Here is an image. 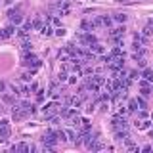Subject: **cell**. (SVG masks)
<instances>
[{"mask_svg": "<svg viewBox=\"0 0 153 153\" xmlns=\"http://www.w3.org/2000/svg\"><path fill=\"white\" fill-rule=\"evenodd\" d=\"M27 115H29V113L25 111V109H21V107H13V113H12L13 121H23Z\"/></svg>", "mask_w": 153, "mask_h": 153, "instance_id": "obj_5", "label": "cell"}, {"mask_svg": "<svg viewBox=\"0 0 153 153\" xmlns=\"http://www.w3.org/2000/svg\"><path fill=\"white\" fill-rule=\"evenodd\" d=\"M19 107H21V109H25V111H27L29 115L36 111V107H35V105H33V103H29V102H21V103H19Z\"/></svg>", "mask_w": 153, "mask_h": 153, "instance_id": "obj_9", "label": "cell"}, {"mask_svg": "<svg viewBox=\"0 0 153 153\" xmlns=\"http://www.w3.org/2000/svg\"><path fill=\"white\" fill-rule=\"evenodd\" d=\"M136 126L140 128V130H146V128H149V123H147V121H142V123H136Z\"/></svg>", "mask_w": 153, "mask_h": 153, "instance_id": "obj_23", "label": "cell"}, {"mask_svg": "<svg viewBox=\"0 0 153 153\" xmlns=\"http://www.w3.org/2000/svg\"><path fill=\"white\" fill-rule=\"evenodd\" d=\"M90 50H92V52H94V54H96V56H102V54H103V52H105V48H103L102 44H100V42H94V44H92V46H90Z\"/></svg>", "mask_w": 153, "mask_h": 153, "instance_id": "obj_8", "label": "cell"}, {"mask_svg": "<svg viewBox=\"0 0 153 153\" xmlns=\"http://www.w3.org/2000/svg\"><path fill=\"white\" fill-rule=\"evenodd\" d=\"M10 21H12V25H21V21H23V17L19 16V13H13L12 17H10Z\"/></svg>", "mask_w": 153, "mask_h": 153, "instance_id": "obj_15", "label": "cell"}, {"mask_svg": "<svg viewBox=\"0 0 153 153\" xmlns=\"http://www.w3.org/2000/svg\"><path fill=\"white\" fill-rule=\"evenodd\" d=\"M86 88H88V92H92V94H98L100 86H98V84H94L92 80H88V84H86Z\"/></svg>", "mask_w": 153, "mask_h": 153, "instance_id": "obj_16", "label": "cell"}, {"mask_svg": "<svg viewBox=\"0 0 153 153\" xmlns=\"http://www.w3.org/2000/svg\"><path fill=\"white\" fill-rule=\"evenodd\" d=\"M13 33H16V25H8V27L0 29V38H10Z\"/></svg>", "mask_w": 153, "mask_h": 153, "instance_id": "obj_6", "label": "cell"}, {"mask_svg": "<svg viewBox=\"0 0 153 153\" xmlns=\"http://www.w3.org/2000/svg\"><path fill=\"white\" fill-rule=\"evenodd\" d=\"M138 76H140V75H138L136 71H130V73H128V79H138Z\"/></svg>", "mask_w": 153, "mask_h": 153, "instance_id": "obj_33", "label": "cell"}, {"mask_svg": "<svg viewBox=\"0 0 153 153\" xmlns=\"http://www.w3.org/2000/svg\"><path fill=\"white\" fill-rule=\"evenodd\" d=\"M136 61H138V67H146V65H147V61H146V57H138V59H136Z\"/></svg>", "mask_w": 153, "mask_h": 153, "instance_id": "obj_26", "label": "cell"}, {"mask_svg": "<svg viewBox=\"0 0 153 153\" xmlns=\"http://www.w3.org/2000/svg\"><path fill=\"white\" fill-rule=\"evenodd\" d=\"M136 109H138L136 100H130V103H128V111H136Z\"/></svg>", "mask_w": 153, "mask_h": 153, "instance_id": "obj_25", "label": "cell"}, {"mask_svg": "<svg viewBox=\"0 0 153 153\" xmlns=\"http://www.w3.org/2000/svg\"><path fill=\"white\" fill-rule=\"evenodd\" d=\"M4 111H6V109H4V105H0V115H2Z\"/></svg>", "mask_w": 153, "mask_h": 153, "instance_id": "obj_37", "label": "cell"}, {"mask_svg": "<svg viewBox=\"0 0 153 153\" xmlns=\"http://www.w3.org/2000/svg\"><path fill=\"white\" fill-rule=\"evenodd\" d=\"M115 21L124 23V21H126V16H124V13H115Z\"/></svg>", "mask_w": 153, "mask_h": 153, "instance_id": "obj_22", "label": "cell"}, {"mask_svg": "<svg viewBox=\"0 0 153 153\" xmlns=\"http://www.w3.org/2000/svg\"><path fill=\"white\" fill-rule=\"evenodd\" d=\"M124 31H126V29H124V25H121V27L113 29V31L109 33V36H111V38H121V36H124Z\"/></svg>", "mask_w": 153, "mask_h": 153, "instance_id": "obj_7", "label": "cell"}, {"mask_svg": "<svg viewBox=\"0 0 153 153\" xmlns=\"http://www.w3.org/2000/svg\"><path fill=\"white\" fill-rule=\"evenodd\" d=\"M42 27V21L40 19H35V21H33V29H40Z\"/></svg>", "mask_w": 153, "mask_h": 153, "instance_id": "obj_28", "label": "cell"}, {"mask_svg": "<svg viewBox=\"0 0 153 153\" xmlns=\"http://www.w3.org/2000/svg\"><path fill=\"white\" fill-rule=\"evenodd\" d=\"M80 29L88 33V31H94V25H92V23H90V21H82V25H80Z\"/></svg>", "mask_w": 153, "mask_h": 153, "instance_id": "obj_19", "label": "cell"}, {"mask_svg": "<svg viewBox=\"0 0 153 153\" xmlns=\"http://www.w3.org/2000/svg\"><path fill=\"white\" fill-rule=\"evenodd\" d=\"M16 31H17V35L21 36V38H25V36H27V31H25L23 27H21V29H16Z\"/></svg>", "mask_w": 153, "mask_h": 153, "instance_id": "obj_27", "label": "cell"}, {"mask_svg": "<svg viewBox=\"0 0 153 153\" xmlns=\"http://www.w3.org/2000/svg\"><path fill=\"white\" fill-rule=\"evenodd\" d=\"M33 73H35V69H31V71H27V73H23V75H21V79H23V80H31Z\"/></svg>", "mask_w": 153, "mask_h": 153, "instance_id": "obj_24", "label": "cell"}, {"mask_svg": "<svg viewBox=\"0 0 153 153\" xmlns=\"http://www.w3.org/2000/svg\"><path fill=\"white\" fill-rule=\"evenodd\" d=\"M126 136H128L126 128H123V130H115V140H117V142H123Z\"/></svg>", "mask_w": 153, "mask_h": 153, "instance_id": "obj_10", "label": "cell"}, {"mask_svg": "<svg viewBox=\"0 0 153 153\" xmlns=\"http://www.w3.org/2000/svg\"><path fill=\"white\" fill-rule=\"evenodd\" d=\"M56 132V138H57V142H65L67 140V134L63 130H54Z\"/></svg>", "mask_w": 153, "mask_h": 153, "instance_id": "obj_18", "label": "cell"}, {"mask_svg": "<svg viewBox=\"0 0 153 153\" xmlns=\"http://www.w3.org/2000/svg\"><path fill=\"white\" fill-rule=\"evenodd\" d=\"M92 25H94V29H96V27H100V25H102V17H96L94 21H92Z\"/></svg>", "mask_w": 153, "mask_h": 153, "instance_id": "obj_30", "label": "cell"}, {"mask_svg": "<svg viewBox=\"0 0 153 153\" xmlns=\"http://www.w3.org/2000/svg\"><path fill=\"white\" fill-rule=\"evenodd\" d=\"M57 79H59V80H67V73H65V71H61V73H59V76H57Z\"/></svg>", "mask_w": 153, "mask_h": 153, "instance_id": "obj_34", "label": "cell"}, {"mask_svg": "<svg viewBox=\"0 0 153 153\" xmlns=\"http://www.w3.org/2000/svg\"><path fill=\"white\" fill-rule=\"evenodd\" d=\"M8 138H10V126L6 119H2L0 121V142H6Z\"/></svg>", "mask_w": 153, "mask_h": 153, "instance_id": "obj_2", "label": "cell"}, {"mask_svg": "<svg viewBox=\"0 0 153 153\" xmlns=\"http://www.w3.org/2000/svg\"><path fill=\"white\" fill-rule=\"evenodd\" d=\"M0 90H4V82H2V80H0Z\"/></svg>", "mask_w": 153, "mask_h": 153, "instance_id": "obj_38", "label": "cell"}, {"mask_svg": "<svg viewBox=\"0 0 153 153\" xmlns=\"http://www.w3.org/2000/svg\"><path fill=\"white\" fill-rule=\"evenodd\" d=\"M56 35H57V36H63V35H65V29H63V27H57V29H56Z\"/></svg>", "mask_w": 153, "mask_h": 153, "instance_id": "obj_29", "label": "cell"}, {"mask_svg": "<svg viewBox=\"0 0 153 153\" xmlns=\"http://www.w3.org/2000/svg\"><path fill=\"white\" fill-rule=\"evenodd\" d=\"M136 103L140 105L142 109H146V107H147V103H146V98H143V96H140V98H136Z\"/></svg>", "mask_w": 153, "mask_h": 153, "instance_id": "obj_20", "label": "cell"}, {"mask_svg": "<svg viewBox=\"0 0 153 153\" xmlns=\"http://www.w3.org/2000/svg\"><path fill=\"white\" fill-rule=\"evenodd\" d=\"M80 36V44H84V46H92L94 42H98V38H96L92 33H84V35H79Z\"/></svg>", "mask_w": 153, "mask_h": 153, "instance_id": "obj_3", "label": "cell"}, {"mask_svg": "<svg viewBox=\"0 0 153 153\" xmlns=\"http://www.w3.org/2000/svg\"><path fill=\"white\" fill-rule=\"evenodd\" d=\"M111 126H113V130H123V128H126V126H128V123L124 121L123 115H117V117H113Z\"/></svg>", "mask_w": 153, "mask_h": 153, "instance_id": "obj_1", "label": "cell"}, {"mask_svg": "<svg viewBox=\"0 0 153 153\" xmlns=\"http://www.w3.org/2000/svg\"><path fill=\"white\" fill-rule=\"evenodd\" d=\"M29 48H31V42H27V40H25V42H23V50H25V52H27V50H29Z\"/></svg>", "mask_w": 153, "mask_h": 153, "instance_id": "obj_36", "label": "cell"}, {"mask_svg": "<svg viewBox=\"0 0 153 153\" xmlns=\"http://www.w3.org/2000/svg\"><path fill=\"white\" fill-rule=\"evenodd\" d=\"M88 80H92V82H94V84H98V86H102V84L105 82V80H103V76H102V75H94V76H92V79H90V76H88Z\"/></svg>", "mask_w": 153, "mask_h": 153, "instance_id": "obj_13", "label": "cell"}, {"mask_svg": "<svg viewBox=\"0 0 153 153\" xmlns=\"http://www.w3.org/2000/svg\"><path fill=\"white\" fill-rule=\"evenodd\" d=\"M57 107H59L57 103H46V105H44V115H50V113L54 111V109H57Z\"/></svg>", "mask_w": 153, "mask_h": 153, "instance_id": "obj_14", "label": "cell"}, {"mask_svg": "<svg viewBox=\"0 0 153 153\" xmlns=\"http://www.w3.org/2000/svg\"><path fill=\"white\" fill-rule=\"evenodd\" d=\"M111 23H113V19H111V17H107V16H103V17H102V25L111 27Z\"/></svg>", "mask_w": 153, "mask_h": 153, "instance_id": "obj_21", "label": "cell"}, {"mask_svg": "<svg viewBox=\"0 0 153 153\" xmlns=\"http://www.w3.org/2000/svg\"><path fill=\"white\" fill-rule=\"evenodd\" d=\"M142 76L147 80V82H153V69H146V67H143V73H142Z\"/></svg>", "mask_w": 153, "mask_h": 153, "instance_id": "obj_11", "label": "cell"}, {"mask_svg": "<svg viewBox=\"0 0 153 153\" xmlns=\"http://www.w3.org/2000/svg\"><path fill=\"white\" fill-rule=\"evenodd\" d=\"M111 56L113 57H121V56H124V52L121 50V46H115L113 50H111Z\"/></svg>", "mask_w": 153, "mask_h": 153, "instance_id": "obj_17", "label": "cell"}, {"mask_svg": "<svg viewBox=\"0 0 153 153\" xmlns=\"http://www.w3.org/2000/svg\"><path fill=\"white\" fill-rule=\"evenodd\" d=\"M42 143H46V146H56V143H57L56 132L54 130H48L44 136H42Z\"/></svg>", "mask_w": 153, "mask_h": 153, "instance_id": "obj_4", "label": "cell"}, {"mask_svg": "<svg viewBox=\"0 0 153 153\" xmlns=\"http://www.w3.org/2000/svg\"><path fill=\"white\" fill-rule=\"evenodd\" d=\"M4 102L12 103V102H13V98H12V96H10V94H4Z\"/></svg>", "mask_w": 153, "mask_h": 153, "instance_id": "obj_32", "label": "cell"}, {"mask_svg": "<svg viewBox=\"0 0 153 153\" xmlns=\"http://www.w3.org/2000/svg\"><path fill=\"white\" fill-rule=\"evenodd\" d=\"M12 2H16V0H6V4H12Z\"/></svg>", "mask_w": 153, "mask_h": 153, "instance_id": "obj_39", "label": "cell"}, {"mask_svg": "<svg viewBox=\"0 0 153 153\" xmlns=\"http://www.w3.org/2000/svg\"><path fill=\"white\" fill-rule=\"evenodd\" d=\"M23 29H25V31L29 33V31H33V23L29 21V23H25V25H23Z\"/></svg>", "mask_w": 153, "mask_h": 153, "instance_id": "obj_31", "label": "cell"}, {"mask_svg": "<svg viewBox=\"0 0 153 153\" xmlns=\"http://www.w3.org/2000/svg\"><path fill=\"white\" fill-rule=\"evenodd\" d=\"M36 100H38V102H42V100H44V92H38L36 94Z\"/></svg>", "mask_w": 153, "mask_h": 153, "instance_id": "obj_35", "label": "cell"}, {"mask_svg": "<svg viewBox=\"0 0 153 153\" xmlns=\"http://www.w3.org/2000/svg\"><path fill=\"white\" fill-rule=\"evenodd\" d=\"M40 33H42L44 36H50L52 33H54V29H52V27H50V25L46 23V25H42V27H40Z\"/></svg>", "mask_w": 153, "mask_h": 153, "instance_id": "obj_12", "label": "cell"}]
</instances>
